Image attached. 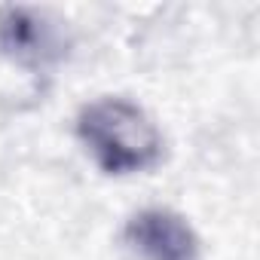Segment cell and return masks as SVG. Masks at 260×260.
Instances as JSON below:
<instances>
[{"mask_svg":"<svg viewBox=\"0 0 260 260\" xmlns=\"http://www.w3.org/2000/svg\"><path fill=\"white\" fill-rule=\"evenodd\" d=\"M77 135L107 175L147 172L162 159V135L128 98H98L77 116Z\"/></svg>","mask_w":260,"mask_h":260,"instance_id":"1","label":"cell"},{"mask_svg":"<svg viewBox=\"0 0 260 260\" xmlns=\"http://www.w3.org/2000/svg\"><path fill=\"white\" fill-rule=\"evenodd\" d=\"M64 46V34L43 13L28 7L0 10V52L4 55L22 64H46L61 58L68 52Z\"/></svg>","mask_w":260,"mask_h":260,"instance_id":"3","label":"cell"},{"mask_svg":"<svg viewBox=\"0 0 260 260\" xmlns=\"http://www.w3.org/2000/svg\"><path fill=\"white\" fill-rule=\"evenodd\" d=\"M125 245L138 260H199V239L169 208H144L125 223Z\"/></svg>","mask_w":260,"mask_h":260,"instance_id":"2","label":"cell"}]
</instances>
